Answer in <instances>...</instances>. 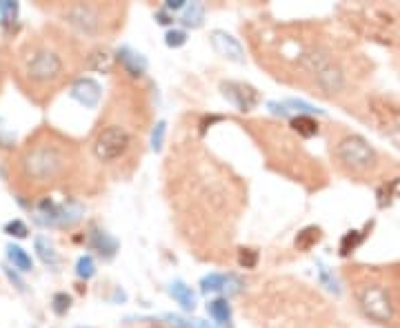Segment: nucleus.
<instances>
[{"label":"nucleus","instance_id":"obj_14","mask_svg":"<svg viewBox=\"0 0 400 328\" xmlns=\"http://www.w3.org/2000/svg\"><path fill=\"white\" fill-rule=\"evenodd\" d=\"M9 257H12V262H14V264H16L20 271H29V268H31V259H29V255H25L23 248L9 246Z\"/></svg>","mask_w":400,"mask_h":328},{"label":"nucleus","instance_id":"obj_5","mask_svg":"<svg viewBox=\"0 0 400 328\" xmlns=\"http://www.w3.org/2000/svg\"><path fill=\"white\" fill-rule=\"evenodd\" d=\"M89 49L62 25H42L16 45L12 75L31 102L45 107L89 67Z\"/></svg>","mask_w":400,"mask_h":328},{"label":"nucleus","instance_id":"obj_2","mask_svg":"<svg viewBox=\"0 0 400 328\" xmlns=\"http://www.w3.org/2000/svg\"><path fill=\"white\" fill-rule=\"evenodd\" d=\"M163 180L171 224L189 253L216 264L229 262L247 211V182L191 136L171 145Z\"/></svg>","mask_w":400,"mask_h":328},{"label":"nucleus","instance_id":"obj_3","mask_svg":"<svg viewBox=\"0 0 400 328\" xmlns=\"http://www.w3.org/2000/svg\"><path fill=\"white\" fill-rule=\"evenodd\" d=\"M12 191L23 200L45 202L51 193L82 195L105 178L87 145L53 127H38L14 149L7 162Z\"/></svg>","mask_w":400,"mask_h":328},{"label":"nucleus","instance_id":"obj_7","mask_svg":"<svg viewBox=\"0 0 400 328\" xmlns=\"http://www.w3.org/2000/svg\"><path fill=\"white\" fill-rule=\"evenodd\" d=\"M243 129L256 142L265 164L274 173L300 184L307 191H320L327 187L329 173L325 164L311 156L309 149L302 145V138H298L289 125L272 118H247L243 120Z\"/></svg>","mask_w":400,"mask_h":328},{"label":"nucleus","instance_id":"obj_15","mask_svg":"<svg viewBox=\"0 0 400 328\" xmlns=\"http://www.w3.org/2000/svg\"><path fill=\"white\" fill-rule=\"evenodd\" d=\"M171 293H174V298L185 306V309H191L193 306V295L189 289H185L182 284H174V289H171Z\"/></svg>","mask_w":400,"mask_h":328},{"label":"nucleus","instance_id":"obj_4","mask_svg":"<svg viewBox=\"0 0 400 328\" xmlns=\"http://www.w3.org/2000/svg\"><path fill=\"white\" fill-rule=\"evenodd\" d=\"M151 120V86L143 80V73L121 67L114 75L110 95L87 142L92 158L105 176L129 178L140 167Z\"/></svg>","mask_w":400,"mask_h":328},{"label":"nucleus","instance_id":"obj_12","mask_svg":"<svg viewBox=\"0 0 400 328\" xmlns=\"http://www.w3.org/2000/svg\"><path fill=\"white\" fill-rule=\"evenodd\" d=\"M289 127H291V131L298 136V138H302V140H307V138H311V136H316L318 134V122L313 118H309V116H298V118H294L289 122Z\"/></svg>","mask_w":400,"mask_h":328},{"label":"nucleus","instance_id":"obj_13","mask_svg":"<svg viewBox=\"0 0 400 328\" xmlns=\"http://www.w3.org/2000/svg\"><path fill=\"white\" fill-rule=\"evenodd\" d=\"M209 313L216 317V322H220V324H227L229 322V306H227L225 300H216L209 304Z\"/></svg>","mask_w":400,"mask_h":328},{"label":"nucleus","instance_id":"obj_16","mask_svg":"<svg viewBox=\"0 0 400 328\" xmlns=\"http://www.w3.org/2000/svg\"><path fill=\"white\" fill-rule=\"evenodd\" d=\"M238 262H241L245 268H254L256 266V250L241 248V253H238Z\"/></svg>","mask_w":400,"mask_h":328},{"label":"nucleus","instance_id":"obj_11","mask_svg":"<svg viewBox=\"0 0 400 328\" xmlns=\"http://www.w3.org/2000/svg\"><path fill=\"white\" fill-rule=\"evenodd\" d=\"M225 95L241 109V111H252V109L258 104V93L254 86L243 84V82H227L223 84Z\"/></svg>","mask_w":400,"mask_h":328},{"label":"nucleus","instance_id":"obj_1","mask_svg":"<svg viewBox=\"0 0 400 328\" xmlns=\"http://www.w3.org/2000/svg\"><path fill=\"white\" fill-rule=\"evenodd\" d=\"M243 34L276 82L358 113L372 67L347 36L316 20H254Z\"/></svg>","mask_w":400,"mask_h":328},{"label":"nucleus","instance_id":"obj_8","mask_svg":"<svg viewBox=\"0 0 400 328\" xmlns=\"http://www.w3.org/2000/svg\"><path fill=\"white\" fill-rule=\"evenodd\" d=\"M327 153L333 171L354 182H385L398 171L396 160L378 151L369 140L347 129L345 125L329 122L325 129Z\"/></svg>","mask_w":400,"mask_h":328},{"label":"nucleus","instance_id":"obj_6","mask_svg":"<svg viewBox=\"0 0 400 328\" xmlns=\"http://www.w3.org/2000/svg\"><path fill=\"white\" fill-rule=\"evenodd\" d=\"M254 328H338L336 311L309 284L276 277L254 289L243 302Z\"/></svg>","mask_w":400,"mask_h":328},{"label":"nucleus","instance_id":"obj_9","mask_svg":"<svg viewBox=\"0 0 400 328\" xmlns=\"http://www.w3.org/2000/svg\"><path fill=\"white\" fill-rule=\"evenodd\" d=\"M345 282L369 322L383 328H400V268L396 266H347Z\"/></svg>","mask_w":400,"mask_h":328},{"label":"nucleus","instance_id":"obj_10","mask_svg":"<svg viewBox=\"0 0 400 328\" xmlns=\"http://www.w3.org/2000/svg\"><path fill=\"white\" fill-rule=\"evenodd\" d=\"M51 16L58 18V23L71 31L80 40H110L118 31H123L127 23V5L125 3H51L40 5Z\"/></svg>","mask_w":400,"mask_h":328}]
</instances>
